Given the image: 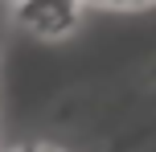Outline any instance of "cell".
<instances>
[{"label":"cell","instance_id":"4","mask_svg":"<svg viewBox=\"0 0 156 152\" xmlns=\"http://www.w3.org/2000/svg\"><path fill=\"white\" fill-rule=\"evenodd\" d=\"M8 4H16V0H8Z\"/></svg>","mask_w":156,"mask_h":152},{"label":"cell","instance_id":"1","mask_svg":"<svg viewBox=\"0 0 156 152\" xmlns=\"http://www.w3.org/2000/svg\"><path fill=\"white\" fill-rule=\"evenodd\" d=\"M82 4L86 0H16V4H8V12L29 37L54 41V37H66L78 29Z\"/></svg>","mask_w":156,"mask_h":152},{"label":"cell","instance_id":"2","mask_svg":"<svg viewBox=\"0 0 156 152\" xmlns=\"http://www.w3.org/2000/svg\"><path fill=\"white\" fill-rule=\"evenodd\" d=\"M21 152H62V148H54V144H33V148H21Z\"/></svg>","mask_w":156,"mask_h":152},{"label":"cell","instance_id":"3","mask_svg":"<svg viewBox=\"0 0 156 152\" xmlns=\"http://www.w3.org/2000/svg\"><path fill=\"white\" fill-rule=\"evenodd\" d=\"M94 4H136V0H94Z\"/></svg>","mask_w":156,"mask_h":152}]
</instances>
